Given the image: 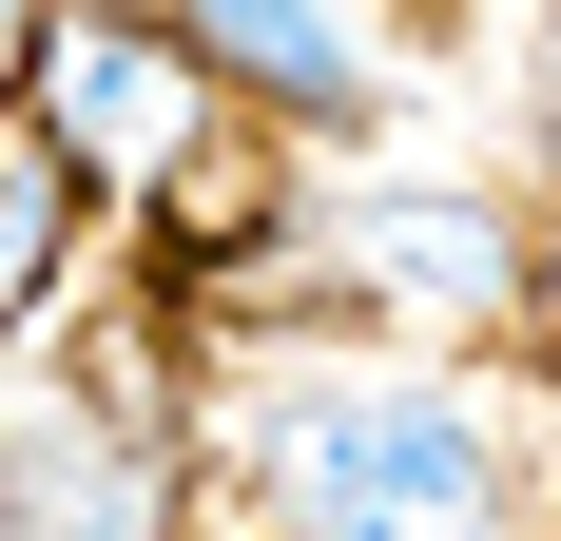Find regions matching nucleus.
Wrapping results in <instances>:
<instances>
[{"label": "nucleus", "mask_w": 561, "mask_h": 541, "mask_svg": "<svg viewBox=\"0 0 561 541\" xmlns=\"http://www.w3.org/2000/svg\"><path fill=\"white\" fill-rule=\"evenodd\" d=\"M252 484L290 541H523V464L446 368H290L252 406Z\"/></svg>", "instance_id": "1"}, {"label": "nucleus", "mask_w": 561, "mask_h": 541, "mask_svg": "<svg viewBox=\"0 0 561 541\" xmlns=\"http://www.w3.org/2000/svg\"><path fill=\"white\" fill-rule=\"evenodd\" d=\"M174 39L214 58L252 116H310V136H348V116H388L407 39H388V0H156Z\"/></svg>", "instance_id": "2"}, {"label": "nucleus", "mask_w": 561, "mask_h": 541, "mask_svg": "<svg viewBox=\"0 0 561 541\" xmlns=\"http://www.w3.org/2000/svg\"><path fill=\"white\" fill-rule=\"evenodd\" d=\"M20 97H39L98 174H156L174 136H194V97H232V78L174 39V20H78V39H39V78H20Z\"/></svg>", "instance_id": "3"}, {"label": "nucleus", "mask_w": 561, "mask_h": 541, "mask_svg": "<svg viewBox=\"0 0 561 541\" xmlns=\"http://www.w3.org/2000/svg\"><path fill=\"white\" fill-rule=\"evenodd\" d=\"M348 270L368 290H407V310H504V232H484V194H368V232H348Z\"/></svg>", "instance_id": "4"}, {"label": "nucleus", "mask_w": 561, "mask_h": 541, "mask_svg": "<svg viewBox=\"0 0 561 541\" xmlns=\"http://www.w3.org/2000/svg\"><path fill=\"white\" fill-rule=\"evenodd\" d=\"M20 541H136V445L58 426V387L20 406Z\"/></svg>", "instance_id": "5"}, {"label": "nucleus", "mask_w": 561, "mask_h": 541, "mask_svg": "<svg viewBox=\"0 0 561 541\" xmlns=\"http://www.w3.org/2000/svg\"><path fill=\"white\" fill-rule=\"evenodd\" d=\"M78 194H98V156L20 97V116H0V290H20V310L58 290V214H78Z\"/></svg>", "instance_id": "6"}, {"label": "nucleus", "mask_w": 561, "mask_h": 541, "mask_svg": "<svg viewBox=\"0 0 561 541\" xmlns=\"http://www.w3.org/2000/svg\"><path fill=\"white\" fill-rule=\"evenodd\" d=\"M523 78H542V136H561V0H542V39H523Z\"/></svg>", "instance_id": "7"}]
</instances>
